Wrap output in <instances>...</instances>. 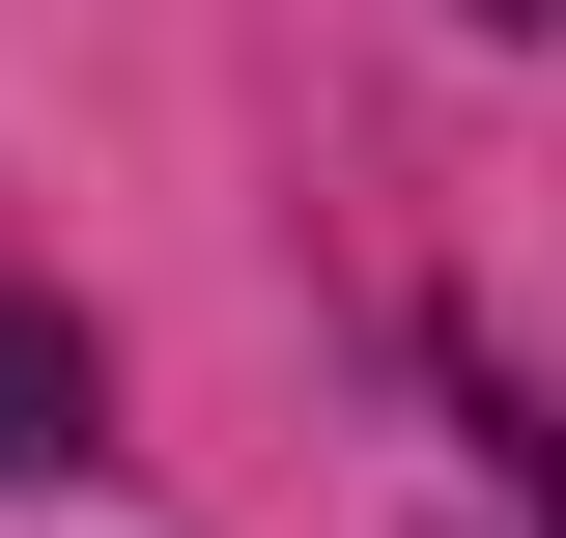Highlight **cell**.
Here are the masks:
<instances>
[{
	"label": "cell",
	"instance_id": "6da1fadb",
	"mask_svg": "<svg viewBox=\"0 0 566 538\" xmlns=\"http://www.w3.org/2000/svg\"><path fill=\"white\" fill-rule=\"evenodd\" d=\"M0 454H85V340L57 312H0Z\"/></svg>",
	"mask_w": 566,
	"mask_h": 538
}]
</instances>
